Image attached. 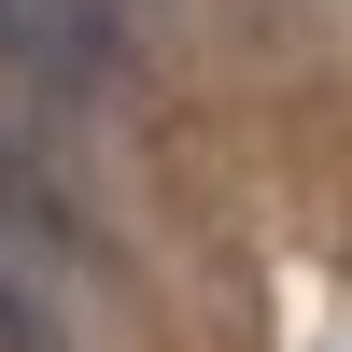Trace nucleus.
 Wrapping results in <instances>:
<instances>
[{"instance_id": "nucleus-1", "label": "nucleus", "mask_w": 352, "mask_h": 352, "mask_svg": "<svg viewBox=\"0 0 352 352\" xmlns=\"http://www.w3.org/2000/svg\"><path fill=\"white\" fill-rule=\"evenodd\" d=\"M0 352H56V324L28 310V282H14V268H0Z\"/></svg>"}]
</instances>
